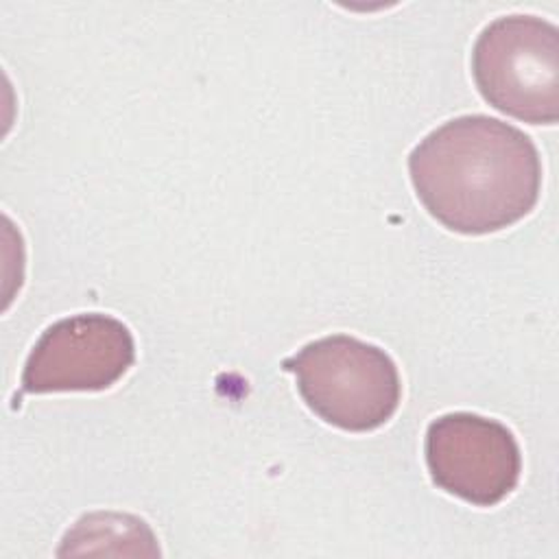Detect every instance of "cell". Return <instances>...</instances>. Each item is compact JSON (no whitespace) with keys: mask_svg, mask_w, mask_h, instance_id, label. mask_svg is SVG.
Returning <instances> with one entry per match:
<instances>
[{"mask_svg":"<svg viewBox=\"0 0 559 559\" xmlns=\"http://www.w3.org/2000/svg\"><path fill=\"white\" fill-rule=\"evenodd\" d=\"M135 360L129 328L100 312L74 314L46 328L33 345L24 371V393L103 391Z\"/></svg>","mask_w":559,"mask_h":559,"instance_id":"5","label":"cell"},{"mask_svg":"<svg viewBox=\"0 0 559 559\" xmlns=\"http://www.w3.org/2000/svg\"><path fill=\"white\" fill-rule=\"evenodd\" d=\"M413 188L448 229L480 236L524 218L539 199L542 162L533 140L491 116H459L432 129L408 155Z\"/></svg>","mask_w":559,"mask_h":559,"instance_id":"1","label":"cell"},{"mask_svg":"<svg viewBox=\"0 0 559 559\" xmlns=\"http://www.w3.org/2000/svg\"><path fill=\"white\" fill-rule=\"evenodd\" d=\"M426 463L435 485L476 507L504 500L522 472L513 432L474 413H448L426 430Z\"/></svg>","mask_w":559,"mask_h":559,"instance_id":"4","label":"cell"},{"mask_svg":"<svg viewBox=\"0 0 559 559\" xmlns=\"http://www.w3.org/2000/svg\"><path fill=\"white\" fill-rule=\"evenodd\" d=\"M282 367L297 376L308 408L341 430H376L397 411L400 373L378 345L332 334L304 345Z\"/></svg>","mask_w":559,"mask_h":559,"instance_id":"2","label":"cell"},{"mask_svg":"<svg viewBox=\"0 0 559 559\" xmlns=\"http://www.w3.org/2000/svg\"><path fill=\"white\" fill-rule=\"evenodd\" d=\"M480 96L498 111L528 124L559 120V31L537 15L489 22L472 50Z\"/></svg>","mask_w":559,"mask_h":559,"instance_id":"3","label":"cell"}]
</instances>
